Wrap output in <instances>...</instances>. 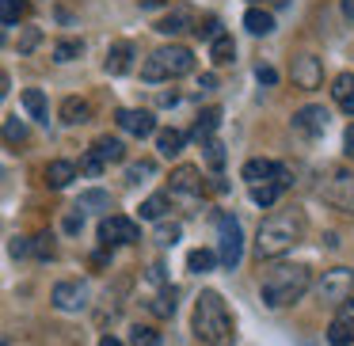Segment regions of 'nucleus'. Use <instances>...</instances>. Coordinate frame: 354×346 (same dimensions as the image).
<instances>
[{
    "label": "nucleus",
    "mask_w": 354,
    "mask_h": 346,
    "mask_svg": "<svg viewBox=\"0 0 354 346\" xmlns=\"http://www.w3.org/2000/svg\"><path fill=\"white\" fill-rule=\"evenodd\" d=\"M301 236H305V217H301V209L270 213L267 221L259 224V232H255V255H259V259H278V255H286Z\"/></svg>",
    "instance_id": "1"
},
{
    "label": "nucleus",
    "mask_w": 354,
    "mask_h": 346,
    "mask_svg": "<svg viewBox=\"0 0 354 346\" xmlns=\"http://www.w3.org/2000/svg\"><path fill=\"white\" fill-rule=\"evenodd\" d=\"M194 335L206 346H232L236 343V323H232L221 293L206 289L198 297V305H194Z\"/></svg>",
    "instance_id": "2"
},
{
    "label": "nucleus",
    "mask_w": 354,
    "mask_h": 346,
    "mask_svg": "<svg viewBox=\"0 0 354 346\" xmlns=\"http://www.w3.org/2000/svg\"><path fill=\"white\" fill-rule=\"evenodd\" d=\"M308 282H313V278H308V267H297V262L290 267V262H282V267H274L263 278L259 297L267 308H282V305H293V300L305 297Z\"/></svg>",
    "instance_id": "3"
},
{
    "label": "nucleus",
    "mask_w": 354,
    "mask_h": 346,
    "mask_svg": "<svg viewBox=\"0 0 354 346\" xmlns=\"http://www.w3.org/2000/svg\"><path fill=\"white\" fill-rule=\"evenodd\" d=\"M191 69H194V54L187 46H160L141 65V77L149 84H160V80H171V77H187Z\"/></svg>",
    "instance_id": "4"
},
{
    "label": "nucleus",
    "mask_w": 354,
    "mask_h": 346,
    "mask_svg": "<svg viewBox=\"0 0 354 346\" xmlns=\"http://www.w3.org/2000/svg\"><path fill=\"white\" fill-rule=\"evenodd\" d=\"M217 236H221V247H217V259H221L225 270H236L240 259H244V232H240V221L232 213L217 217Z\"/></svg>",
    "instance_id": "5"
},
{
    "label": "nucleus",
    "mask_w": 354,
    "mask_h": 346,
    "mask_svg": "<svg viewBox=\"0 0 354 346\" xmlns=\"http://www.w3.org/2000/svg\"><path fill=\"white\" fill-rule=\"evenodd\" d=\"M316 293H320L324 305H343V300H351V293H354V270H346V267L324 270Z\"/></svg>",
    "instance_id": "6"
},
{
    "label": "nucleus",
    "mask_w": 354,
    "mask_h": 346,
    "mask_svg": "<svg viewBox=\"0 0 354 346\" xmlns=\"http://www.w3.org/2000/svg\"><path fill=\"white\" fill-rule=\"evenodd\" d=\"M133 240H141V229L130 221V217L111 213V217H103V221H100V244L122 247V244H133Z\"/></svg>",
    "instance_id": "7"
},
{
    "label": "nucleus",
    "mask_w": 354,
    "mask_h": 346,
    "mask_svg": "<svg viewBox=\"0 0 354 346\" xmlns=\"http://www.w3.org/2000/svg\"><path fill=\"white\" fill-rule=\"evenodd\" d=\"M324 198L343 213H354V171H335L331 183L324 186Z\"/></svg>",
    "instance_id": "8"
},
{
    "label": "nucleus",
    "mask_w": 354,
    "mask_h": 346,
    "mask_svg": "<svg viewBox=\"0 0 354 346\" xmlns=\"http://www.w3.org/2000/svg\"><path fill=\"white\" fill-rule=\"evenodd\" d=\"M84 305H88V285L80 282V278L54 285V308H62V312H80Z\"/></svg>",
    "instance_id": "9"
},
{
    "label": "nucleus",
    "mask_w": 354,
    "mask_h": 346,
    "mask_svg": "<svg viewBox=\"0 0 354 346\" xmlns=\"http://www.w3.org/2000/svg\"><path fill=\"white\" fill-rule=\"evenodd\" d=\"M293 84L305 88V92L320 88V84H324V65H320V57H313V54L293 57Z\"/></svg>",
    "instance_id": "10"
},
{
    "label": "nucleus",
    "mask_w": 354,
    "mask_h": 346,
    "mask_svg": "<svg viewBox=\"0 0 354 346\" xmlns=\"http://www.w3.org/2000/svg\"><path fill=\"white\" fill-rule=\"evenodd\" d=\"M293 130H301L305 137H320V133L328 130V110H324V107H316V103L301 107L297 115H293Z\"/></svg>",
    "instance_id": "11"
},
{
    "label": "nucleus",
    "mask_w": 354,
    "mask_h": 346,
    "mask_svg": "<svg viewBox=\"0 0 354 346\" xmlns=\"http://www.w3.org/2000/svg\"><path fill=\"white\" fill-rule=\"evenodd\" d=\"M118 130H126L130 137H153L156 133V118L149 110H118Z\"/></svg>",
    "instance_id": "12"
},
{
    "label": "nucleus",
    "mask_w": 354,
    "mask_h": 346,
    "mask_svg": "<svg viewBox=\"0 0 354 346\" xmlns=\"http://www.w3.org/2000/svg\"><path fill=\"white\" fill-rule=\"evenodd\" d=\"M331 99L339 103L343 115H354V73H339L331 80Z\"/></svg>",
    "instance_id": "13"
},
{
    "label": "nucleus",
    "mask_w": 354,
    "mask_h": 346,
    "mask_svg": "<svg viewBox=\"0 0 354 346\" xmlns=\"http://www.w3.org/2000/svg\"><path fill=\"white\" fill-rule=\"evenodd\" d=\"M171 191L176 194H202V175H198V168H191V164H183V168H176L171 171Z\"/></svg>",
    "instance_id": "14"
},
{
    "label": "nucleus",
    "mask_w": 354,
    "mask_h": 346,
    "mask_svg": "<svg viewBox=\"0 0 354 346\" xmlns=\"http://www.w3.org/2000/svg\"><path fill=\"white\" fill-rule=\"evenodd\" d=\"M92 156L100 164H118V160H126V145L118 137H95L92 141Z\"/></svg>",
    "instance_id": "15"
},
{
    "label": "nucleus",
    "mask_w": 354,
    "mask_h": 346,
    "mask_svg": "<svg viewBox=\"0 0 354 346\" xmlns=\"http://www.w3.org/2000/svg\"><path fill=\"white\" fill-rule=\"evenodd\" d=\"M328 343L331 346H354V312H343V316H335V320H331Z\"/></svg>",
    "instance_id": "16"
},
{
    "label": "nucleus",
    "mask_w": 354,
    "mask_h": 346,
    "mask_svg": "<svg viewBox=\"0 0 354 346\" xmlns=\"http://www.w3.org/2000/svg\"><path fill=\"white\" fill-rule=\"evenodd\" d=\"M270 175H274V160H263V156L248 160V164H244V171H240V179H244V183H252V186L270 183Z\"/></svg>",
    "instance_id": "17"
},
{
    "label": "nucleus",
    "mask_w": 354,
    "mask_h": 346,
    "mask_svg": "<svg viewBox=\"0 0 354 346\" xmlns=\"http://www.w3.org/2000/svg\"><path fill=\"white\" fill-rule=\"evenodd\" d=\"M73 179H77V164H69V160L46 164V186H54V191H65Z\"/></svg>",
    "instance_id": "18"
},
{
    "label": "nucleus",
    "mask_w": 354,
    "mask_h": 346,
    "mask_svg": "<svg viewBox=\"0 0 354 346\" xmlns=\"http://www.w3.org/2000/svg\"><path fill=\"white\" fill-rule=\"evenodd\" d=\"M217 126H221V110H217V107H206V110L198 115V122L191 126V137L202 145V141H209V137H214V130H217Z\"/></svg>",
    "instance_id": "19"
},
{
    "label": "nucleus",
    "mask_w": 354,
    "mask_h": 346,
    "mask_svg": "<svg viewBox=\"0 0 354 346\" xmlns=\"http://www.w3.org/2000/svg\"><path fill=\"white\" fill-rule=\"evenodd\" d=\"M92 118V107H88V99H80V95H69V99L62 103V122L65 126H80Z\"/></svg>",
    "instance_id": "20"
},
{
    "label": "nucleus",
    "mask_w": 354,
    "mask_h": 346,
    "mask_svg": "<svg viewBox=\"0 0 354 346\" xmlns=\"http://www.w3.org/2000/svg\"><path fill=\"white\" fill-rule=\"evenodd\" d=\"M130 57H133L130 42H115V46L107 50V73L111 77H122V73L130 69Z\"/></svg>",
    "instance_id": "21"
},
{
    "label": "nucleus",
    "mask_w": 354,
    "mask_h": 346,
    "mask_svg": "<svg viewBox=\"0 0 354 346\" xmlns=\"http://www.w3.org/2000/svg\"><path fill=\"white\" fill-rule=\"evenodd\" d=\"M183 145H187V133H179V130H156V148H160V156H179L183 153Z\"/></svg>",
    "instance_id": "22"
},
{
    "label": "nucleus",
    "mask_w": 354,
    "mask_h": 346,
    "mask_svg": "<svg viewBox=\"0 0 354 346\" xmlns=\"http://www.w3.org/2000/svg\"><path fill=\"white\" fill-rule=\"evenodd\" d=\"M244 27L252 35H270L274 31V16H270L267 8H248L244 12Z\"/></svg>",
    "instance_id": "23"
},
{
    "label": "nucleus",
    "mask_w": 354,
    "mask_h": 346,
    "mask_svg": "<svg viewBox=\"0 0 354 346\" xmlns=\"http://www.w3.org/2000/svg\"><path fill=\"white\" fill-rule=\"evenodd\" d=\"M27 12H31L27 0H0V27H12L19 19H27Z\"/></svg>",
    "instance_id": "24"
},
{
    "label": "nucleus",
    "mask_w": 354,
    "mask_h": 346,
    "mask_svg": "<svg viewBox=\"0 0 354 346\" xmlns=\"http://www.w3.org/2000/svg\"><path fill=\"white\" fill-rule=\"evenodd\" d=\"M209 57H214V65H229V61H236V42H232L229 35H217V39L209 42Z\"/></svg>",
    "instance_id": "25"
},
{
    "label": "nucleus",
    "mask_w": 354,
    "mask_h": 346,
    "mask_svg": "<svg viewBox=\"0 0 354 346\" xmlns=\"http://www.w3.org/2000/svg\"><path fill=\"white\" fill-rule=\"evenodd\" d=\"M24 107L31 118H39V122H50V110H46V95L39 92V88H27L24 92Z\"/></svg>",
    "instance_id": "26"
},
{
    "label": "nucleus",
    "mask_w": 354,
    "mask_h": 346,
    "mask_svg": "<svg viewBox=\"0 0 354 346\" xmlns=\"http://www.w3.org/2000/svg\"><path fill=\"white\" fill-rule=\"evenodd\" d=\"M164 213H168V194H153V198L141 202V217L145 221H160Z\"/></svg>",
    "instance_id": "27"
},
{
    "label": "nucleus",
    "mask_w": 354,
    "mask_h": 346,
    "mask_svg": "<svg viewBox=\"0 0 354 346\" xmlns=\"http://www.w3.org/2000/svg\"><path fill=\"white\" fill-rule=\"evenodd\" d=\"M187 23H191V12H171V16H164L160 23H156V31L160 35H179V31H187Z\"/></svg>",
    "instance_id": "28"
},
{
    "label": "nucleus",
    "mask_w": 354,
    "mask_h": 346,
    "mask_svg": "<svg viewBox=\"0 0 354 346\" xmlns=\"http://www.w3.org/2000/svg\"><path fill=\"white\" fill-rule=\"evenodd\" d=\"M77 209L84 213V209H111V194L107 191H84L77 202Z\"/></svg>",
    "instance_id": "29"
},
{
    "label": "nucleus",
    "mask_w": 354,
    "mask_h": 346,
    "mask_svg": "<svg viewBox=\"0 0 354 346\" xmlns=\"http://www.w3.org/2000/svg\"><path fill=\"white\" fill-rule=\"evenodd\" d=\"M214 262H217V255L206 251V247H198V251L187 255V267H191L194 274H206V270H214Z\"/></svg>",
    "instance_id": "30"
},
{
    "label": "nucleus",
    "mask_w": 354,
    "mask_h": 346,
    "mask_svg": "<svg viewBox=\"0 0 354 346\" xmlns=\"http://www.w3.org/2000/svg\"><path fill=\"white\" fill-rule=\"evenodd\" d=\"M130 346H160V335L145 323H133L130 327Z\"/></svg>",
    "instance_id": "31"
},
{
    "label": "nucleus",
    "mask_w": 354,
    "mask_h": 346,
    "mask_svg": "<svg viewBox=\"0 0 354 346\" xmlns=\"http://www.w3.org/2000/svg\"><path fill=\"white\" fill-rule=\"evenodd\" d=\"M80 54H84V42H80V39H65V42H57V46H54L57 61H77Z\"/></svg>",
    "instance_id": "32"
},
{
    "label": "nucleus",
    "mask_w": 354,
    "mask_h": 346,
    "mask_svg": "<svg viewBox=\"0 0 354 346\" xmlns=\"http://www.w3.org/2000/svg\"><path fill=\"white\" fill-rule=\"evenodd\" d=\"M153 175H156V164L153 160H138V164L126 168V183H145V179H153Z\"/></svg>",
    "instance_id": "33"
},
{
    "label": "nucleus",
    "mask_w": 354,
    "mask_h": 346,
    "mask_svg": "<svg viewBox=\"0 0 354 346\" xmlns=\"http://www.w3.org/2000/svg\"><path fill=\"white\" fill-rule=\"evenodd\" d=\"M202 148H206V164L217 171V168L225 164V145H221L217 137H209V141H202Z\"/></svg>",
    "instance_id": "34"
},
{
    "label": "nucleus",
    "mask_w": 354,
    "mask_h": 346,
    "mask_svg": "<svg viewBox=\"0 0 354 346\" xmlns=\"http://www.w3.org/2000/svg\"><path fill=\"white\" fill-rule=\"evenodd\" d=\"M4 141H12V145H24V141H27V126L19 122V118H8V122H4Z\"/></svg>",
    "instance_id": "35"
},
{
    "label": "nucleus",
    "mask_w": 354,
    "mask_h": 346,
    "mask_svg": "<svg viewBox=\"0 0 354 346\" xmlns=\"http://www.w3.org/2000/svg\"><path fill=\"white\" fill-rule=\"evenodd\" d=\"M274 198H278V191H274L270 183L252 186V202H255V206H263V209H267V206H274Z\"/></svg>",
    "instance_id": "36"
},
{
    "label": "nucleus",
    "mask_w": 354,
    "mask_h": 346,
    "mask_svg": "<svg viewBox=\"0 0 354 346\" xmlns=\"http://www.w3.org/2000/svg\"><path fill=\"white\" fill-rule=\"evenodd\" d=\"M153 312L156 316H171V312H176V289H164L160 297L153 300Z\"/></svg>",
    "instance_id": "37"
},
{
    "label": "nucleus",
    "mask_w": 354,
    "mask_h": 346,
    "mask_svg": "<svg viewBox=\"0 0 354 346\" xmlns=\"http://www.w3.org/2000/svg\"><path fill=\"white\" fill-rule=\"evenodd\" d=\"M179 232H183V229H179L176 221H171V224H160V229H156V244L171 247V244H176V240H179Z\"/></svg>",
    "instance_id": "38"
},
{
    "label": "nucleus",
    "mask_w": 354,
    "mask_h": 346,
    "mask_svg": "<svg viewBox=\"0 0 354 346\" xmlns=\"http://www.w3.org/2000/svg\"><path fill=\"white\" fill-rule=\"evenodd\" d=\"M39 42H42V31H39V27H27L24 39H19V54H31V50L39 46Z\"/></svg>",
    "instance_id": "39"
},
{
    "label": "nucleus",
    "mask_w": 354,
    "mask_h": 346,
    "mask_svg": "<svg viewBox=\"0 0 354 346\" xmlns=\"http://www.w3.org/2000/svg\"><path fill=\"white\" fill-rule=\"evenodd\" d=\"M194 31H198V39H209V42H214L217 35H225V31H221V23H217V19H202V23L194 27Z\"/></svg>",
    "instance_id": "40"
},
{
    "label": "nucleus",
    "mask_w": 354,
    "mask_h": 346,
    "mask_svg": "<svg viewBox=\"0 0 354 346\" xmlns=\"http://www.w3.org/2000/svg\"><path fill=\"white\" fill-rule=\"evenodd\" d=\"M31 251L42 255V259H50V255H54V244H50V236H39V240L31 244Z\"/></svg>",
    "instance_id": "41"
},
{
    "label": "nucleus",
    "mask_w": 354,
    "mask_h": 346,
    "mask_svg": "<svg viewBox=\"0 0 354 346\" xmlns=\"http://www.w3.org/2000/svg\"><path fill=\"white\" fill-rule=\"evenodd\" d=\"M80 171H84V175H100V171H103V164H100V160H95V156H92V153H88V156H84V160H80Z\"/></svg>",
    "instance_id": "42"
},
{
    "label": "nucleus",
    "mask_w": 354,
    "mask_h": 346,
    "mask_svg": "<svg viewBox=\"0 0 354 346\" xmlns=\"http://www.w3.org/2000/svg\"><path fill=\"white\" fill-rule=\"evenodd\" d=\"M8 251L16 255V259H24V255H31V240H24V236H19V240H12V247H8Z\"/></svg>",
    "instance_id": "43"
},
{
    "label": "nucleus",
    "mask_w": 354,
    "mask_h": 346,
    "mask_svg": "<svg viewBox=\"0 0 354 346\" xmlns=\"http://www.w3.org/2000/svg\"><path fill=\"white\" fill-rule=\"evenodd\" d=\"M255 77H259V84H278V73L270 69V65H259V69H255Z\"/></svg>",
    "instance_id": "44"
},
{
    "label": "nucleus",
    "mask_w": 354,
    "mask_h": 346,
    "mask_svg": "<svg viewBox=\"0 0 354 346\" xmlns=\"http://www.w3.org/2000/svg\"><path fill=\"white\" fill-rule=\"evenodd\" d=\"M343 153L354 156V126H346V133H343Z\"/></svg>",
    "instance_id": "45"
},
{
    "label": "nucleus",
    "mask_w": 354,
    "mask_h": 346,
    "mask_svg": "<svg viewBox=\"0 0 354 346\" xmlns=\"http://www.w3.org/2000/svg\"><path fill=\"white\" fill-rule=\"evenodd\" d=\"M198 88H202V92H214V88H217V77H214V73H206V77H198Z\"/></svg>",
    "instance_id": "46"
},
{
    "label": "nucleus",
    "mask_w": 354,
    "mask_h": 346,
    "mask_svg": "<svg viewBox=\"0 0 354 346\" xmlns=\"http://www.w3.org/2000/svg\"><path fill=\"white\" fill-rule=\"evenodd\" d=\"M339 4H343V16L354 19V0H339Z\"/></svg>",
    "instance_id": "47"
},
{
    "label": "nucleus",
    "mask_w": 354,
    "mask_h": 346,
    "mask_svg": "<svg viewBox=\"0 0 354 346\" xmlns=\"http://www.w3.org/2000/svg\"><path fill=\"white\" fill-rule=\"evenodd\" d=\"M149 278H153V282H164V267H160V262H156V267L149 270Z\"/></svg>",
    "instance_id": "48"
},
{
    "label": "nucleus",
    "mask_w": 354,
    "mask_h": 346,
    "mask_svg": "<svg viewBox=\"0 0 354 346\" xmlns=\"http://www.w3.org/2000/svg\"><path fill=\"white\" fill-rule=\"evenodd\" d=\"M100 346H126V343H118L115 335H103V338H100Z\"/></svg>",
    "instance_id": "49"
},
{
    "label": "nucleus",
    "mask_w": 354,
    "mask_h": 346,
    "mask_svg": "<svg viewBox=\"0 0 354 346\" xmlns=\"http://www.w3.org/2000/svg\"><path fill=\"white\" fill-rule=\"evenodd\" d=\"M259 4H270V8H282V4H290V0H259Z\"/></svg>",
    "instance_id": "50"
},
{
    "label": "nucleus",
    "mask_w": 354,
    "mask_h": 346,
    "mask_svg": "<svg viewBox=\"0 0 354 346\" xmlns=\"http://www.w3.org/2000/svg\"><path fill=\"white\" fill-rule=\"evenodd\" d=\"M4 95H8V80L0 77V99H4Z\"/></svg>",
    "instance_id": "51"
},
{
    "label": "nucleus",
    "mask_w": 354,
    "mask_h": 346,
    "mask_svg": "<svg viewBox=\"0 0 354 346\" xmlns=\"http://www.w3.org/2000/svg\"><path fill=\"white\" fill-rule=\"evenodd\" d=\"M0 46H4V27H0Z\"/></svg>",
    "instance_id": "52"
}]
</instances>
